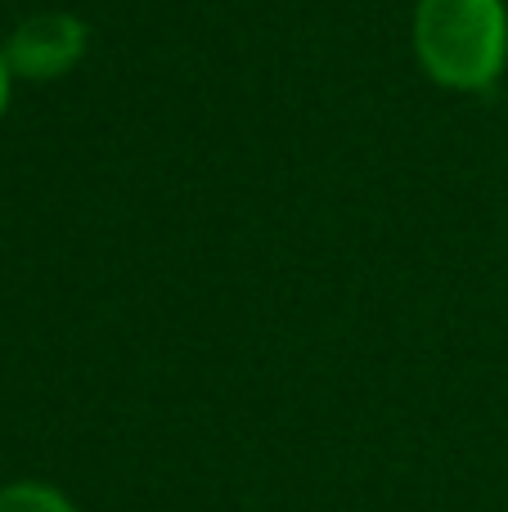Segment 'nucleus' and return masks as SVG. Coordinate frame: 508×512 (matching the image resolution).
Instances as JSON below:
<instances>
[{
  "mask_svg": "<svg viewBox=\"0 0 508 512\" xmlns=\"http://www.w3.org/2000/svg\"><path fill=\"white\" fill-rule=\"evenodd\" d=\"M0 512H77V508H72V499L54 486L14 481V486H0Z\"/></svg>",
  "mask_w": 508,
  "mask_h": 512,
  "instance_id": "7ed1b4c3",
  "label": "nucleus"
},
{
  "mask_svg": "<svg viewBox=\"0 0 508 512\" xmlns=\"http://www.w3.org/2000/svg\"><path fill=\"white\" fill-rule=\"evenodd\" d=\"M9 95H14V72H9V59L0 50V117L9 113Z\"/></svg>",
  "mask_w": 508,
  "mask_h": 512,
  "instance_id": "20e7f679",
  "label": "nucleus"
},
{
  "mask_svg": "<svg viewBox=\"0 0 508 512\" xmlns=\"http://www.w3.org/2000/svg\"><path fill=\"white\" fill-rule=\"evenodd\" d=\"M410 36L419 68L441 90L482 95L508 68L504 0H419Z\"/></svg>",
  "mask_w": 508,
  "mask_h": 512,
  "instance_id": "f257e3e1",
  "label": "nucleus"
},
{
  "mask_svg": "<svg viewBox=\"0 0 508 512\" xmlns=\"http://www.w3.org/2000/svg\"><path fill=\"white\" fill-rule=\"evenodd\" d=\"M0 50L14 81H59L90 54V23L68 9H41L27 14Z\"/></svg>",
  "mask_w": 508,
  "mask_h": 512,
  "instance_id": "f03ea898",
  "label": "nucleus"
}]
</instances>
